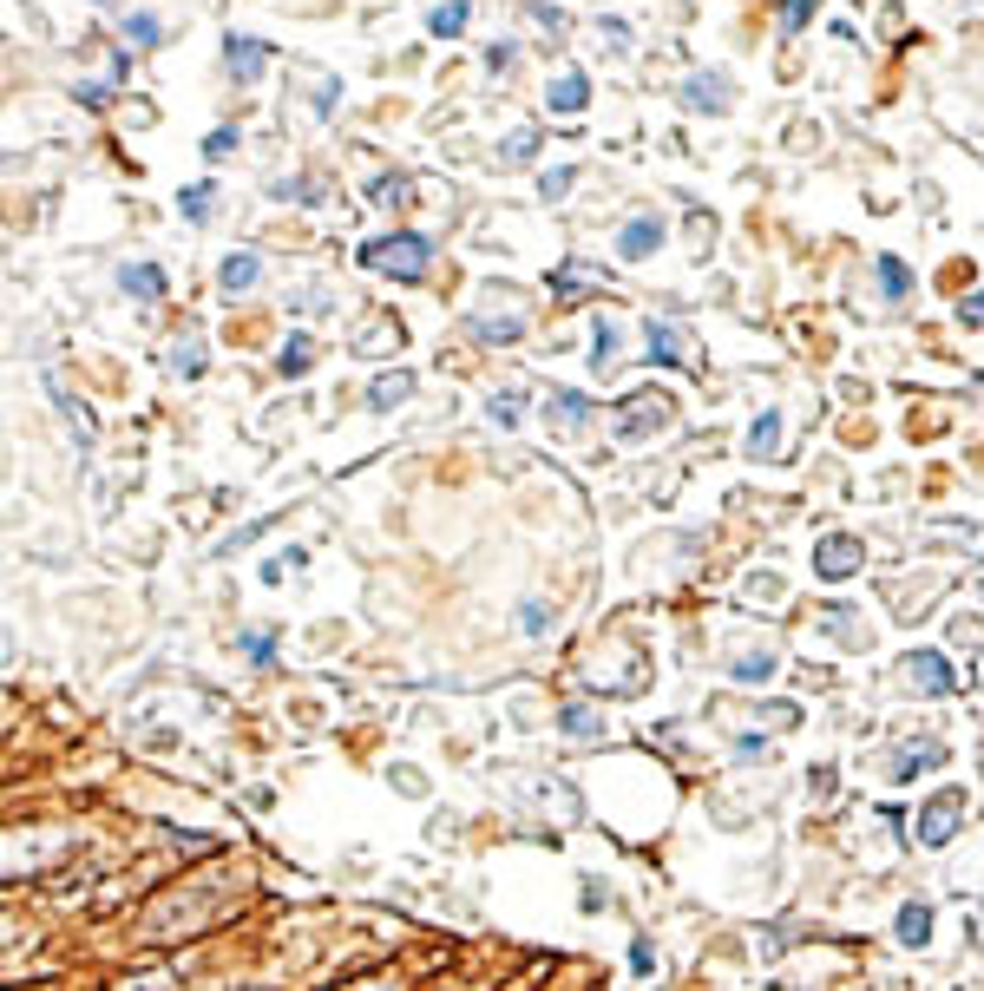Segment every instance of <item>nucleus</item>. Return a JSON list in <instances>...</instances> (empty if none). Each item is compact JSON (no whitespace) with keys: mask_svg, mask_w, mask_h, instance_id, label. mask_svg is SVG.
<instances>
[{"mask_svg":"<svg viewBox=\"0 0 984 991\" xmlns=\"http://www.w3.org/2000/svg\"><path fill=\"white\" fill-rule=\"evenodd\" d=\"M460 329H466L473 348H512V342H525V329H532V296H525L519 283H486V289L466 302Z\"/></svg>","mask_w":984,"mask_h":991,"instance_id":"nucleus-1","label":"nucleus"},{"mask_svg":"<svg viewBox=\"0 0 984 991\" xmlns=\"http://www.w3.org/2000/svg\"><path fill=\"white\" fill-rule=\"evenodd\" d=\"M433 237L427 230H407V223H394V230H381V237H368L361 250H355V263L368 269V276H387V283H427V269H433Z\"/></svg>","mask_w":984,"mask_h":991,"instance_id":"nucleus-2","label":"nucleus"},{"mask_svg":"<svg viewBox=\"0 0 984 991\" xmlns=\"http://www.w3.org/2000/svg\"><path fill=\"white\" fill-rule=\"evenodd\" d=\"M670 420H676V394H670V388H630V394L617 401V414H611V434H617L624 447H644V440H657Z\"/></svg>","mask_w":984,"mask_h":991,"instance_id":"nucleus-3","label":"nucleus"},{"mask_svg":"<svg viewBox=\"0 0 984 991\" xmlns=\"http://www.w3.org/2000/svg\"><path fill=\"white\" fill-rule=\"evenodd\" d=\"M217 59H223V79H230V85H263V72L276 66V46L256 39V33H223V39H217Z\"/></svg>","mask_w":984,"mask_h":991,"instance_id":"nucleus-4","label":"nucleus"},{"mask_svg":"<svg viewBox=\"0 0 984 991\" xmlns=\"http://www.w3.org/2000/svg\"><path fill=\"white\" fill-rule=\"evenodd\" d=\"M676 105L683 112H709V118H722V112H736V79L722 72V66H696V72H683V85H676Z\"/></svg>","mask_w":984,"mask_h":991,"instance_id":"nucleus-5","label":"nucleus"},{"mask_svg":"<svg viewBox=\"0 0 984 991\" xmlns=\"http://www.w3.org/2000/svg\"><path fill=\"white\" fill-rule=\"evenodd\" d=\"M663 243H670L663 210H630V217L617 223V237H611V256H617V263H650Z\"/></svg>","mask_w":984,"mask_h":991,"instance_id":"nucleus-6","label":"nucleus"},{"mask_svg":"<svg viewBox=\"0 0 984 991\" xmlns=\"http://www.w3.org/2000/svg\"><path fill=\"white\" fill-rule=\"evenodd\" d=\"M900 683H906L913 696H952V690H959V664H952L946 650H906V657H900Z\"/></svg>","mask_w":984,"mask_h":991,"instance_id":"nucleus-7","label":"nucleus"},{"mask_svg":"<svg viewBox=\"0 0 984 991\" xmlns=\"http://www.w3.org/2000/svg\"><path fill=\"white\" fill-rule=\"evenodd\" d=\"M965 808H972V802H965V788H939V795L919 808V828H913V834H919V848H946V841L965 828Z\"/></svg>","mask_w":984,"mask_h":991,"instance_id":"nucleus-8","label":"nucleus"},{"mask_svg":"<svg viewBox=\"0 0 984 991\" xmlns=\"http://www.w3.org/2000/svg\"><path fill=\"white\" fill-rule=\"evenodd\" d=\"M860 565H867V539H854V532H827V539H814V572H821L827 585H847Z\"/></svg>","mask_w":984,"mask_h":991,"instance_id":"nucleus-9","label":"nucleus"},{"mask_svg":"<svg viewBox=\"0 0 984 991\" xmlns=\"http://www.w3.org/2000/svg\"><path fill=\"white\" fill-rule=\"evenodd\" d=\"M644 361L650 368H696V355H690V335L676 329V322H644Z\"/></svg>","mask_w":984,"mask_h":991,"instance_id":"nucleus-10","label":"nucleus"},{"mask_svg":"<svg viewBox=\"0 0 984 991\" xmlns=\"http://www.w3.org/2000/svg\"><path fill=\"white\" fill-rule=\"evenodd\" d=\"M598 414H604V407H598L591 394H578V388H552V394H545V427H552V434H584Z\"/></svg>","mask_w":984,"mask_h":991,"instance_id":"nucleus-11","label":"nucleus"},{"mask_svg":"<svg viewBox=\"0 0 984 991\" xmlns=\"http://www.w3.org/2000/svg\"><path fill=\"white\" fill-rule=\"evenodd\" d=\"M584 105H591V72L584 66H558L552 85H545V112L552 118H578Z\"/></svg>","mask_w":984,"mask_h":991,"instance_id":"nucleus-12","label":"nucleus"},{"mask_svg":"<svg viewBox=\"0 0 984 991\" xmlns=\"http://www.w3.org/2000/svg\"><path fill=\"white\" fill-rule=\"evenodd\" d=\"M118 39H125L131 53H158V46L171 39V20H164L158 7H125V20H118Z\"/></svg>","mask_w":984,"mask_h":991,"instance_id":"nucleus-13","label":"nucleus"},{"mask_svg":"<svg viewBox=\"0 0 984 991\" xmlns=\"http://www.w3.org/2000/svg\"><path fill=\"white\" fill-rule=\"evenodd\" d=\"M112 283H118V296H131V302H164V296H171L164 263H118Z\"/></svg>","mask_w":984,"mask_h":991,"instance_id":"nucleus-14","label":"nucleus"},{"mask_svg":"<svg viewBox=\"0 0 984 991\" xmlns=\"http://www.w3.org/2000/svg\"><path fill=\"white\" fill-rule=\"evenodd\" d=\"M46 394H53V407H59L66 434H72L79 447H92V440H99V420H92V407H85V401H72V388H66L59 374H46Z\"/></svg>","mask_w":984,"mask_h":991,"instance_id":"nucleus-15","label":"nucleus"},{"mask_svg":"<svg viewBox=\"0 0 984 991\" xmlns=\"http://www.w3.org/2000/svg\"><path fill=\"white\" fill-rule=\"evenodd\" d=\"M256 283H263V256H256V250H230V256L217 263V289H223L230 302H236V296H250Z\"/></svg>","mask_w":984,"mask_h":991,"instance_id":"nucleus-16","label":"nucleus"},{"mask_svg":"<svg viewBox=\"0 0 984 991\" xmlns=\"http://www.w3.org/2000/svg\"><path fill=\"white\" fill-rule=\"evenodd\" d=\"M946 762H952V749L926 736V742H906V749L893 756V769H887V775H893V782H919L926 769H946Z\"/></svg>","mask_w":984,"mask_h":991,"instance_id":"nucleus-17","label":"nucleus"},{"mask_svg":"<svg viewBox=\"0 0 984 991\" xmlns=\"http://www.w3.org/2000/svg\"><path fill=\"white\" fill-rule=\"evenodd\" d=\"M217 204H223V197H217V177H197V184H184V191H177V217H184L190 230L217 223Z\"/></svg>","mask_w":984,"mask_h":991,"instance_id":"nucleus-18","label":"nucleus"},{"mask_svg":"<svg viewBox=\"0 0 984 991\" xmlns=\"http://www.w3.org/2000/svg\"><path fill=\"white\" fill-rule=\"evenodd\" d=\"M782 434H788V420H782V407H768V414H755V420H749L742 453H749V460H782Z\"/></svg>","mask_w":984,"mask_h":991,"instance_id":"nucleus-19","label":"nucleus"},{"mask_svg":"<svg viewBox=\"0 0 984 991\" xmlns=\"http://www.w3.org/2000/svg\"><path fill=\"white\" fill-rule=\"evenodd\" d=\"M539 151H545V131H539V125H512L506 145L493 151V164H499V171H519V164H532Z\"/></svg>","mask_w":984,"mask_h":991,"instance_id":"nucleus-20","label":"nucleus"},{"mask_svg":"<svg viewBox=\"0 0 984 991\" xmlns=\"http://www.w3.org/2000/svg\"><path fill=\"white\" fill-rule=\"evenodd\" d=\"M269 197H276V204H302V210H322V204H328V191H322L309 171H282V177H269Z\"/></svg>","mask_w":984,"mask_h":991,"instance_id":"nucleus-21","label":"nucleus"},{"mask_svg":"<svg viewBox=\"0 0 984 991\" xmlns=\"http://www.w3.org/2000/svg\"><path fill=\"white\" fill-rule=\"evenodd\" d=\"M617 361H624V329L611 315H598L591 322V374H611Z\"/></svg>","mask_w":984,"mask_h":991,"instance_id":"nucleus-22","label":"nucleus"},{"mask_svg":"<svg viewBox=\"0 0 984 991\" xmlns=\"http://www.w3.org/2000/svg\"><path fill=\"white\" fill-rule=\"evenodd\" d=\"M873 283H880V302H906V296H913V269H906L893 250L873 256Z\"/></svg>","mask_w":984,"mask_h":991,"instance_id":"nucleus-23","label":"nucleus"},{"mask_svg":"<svg viewBox=\"0 0 984 991\" xmlns=\"http://www.w3.org/2000/svg\"><path fill=\"white\" fill-rule=\"evenodd\" d=\"M309 368H315V335H309V329H296V335L276 348V374H282V381H302Z\"/></svg>","mask_w":984,"mask_h":991,"instance_id":"nucleus-24","label":"nucleus"},{"mask_svg":"<svg viewBox=\"0 0 984 991\" xmlns=\"http://www.w3.org/2000/svg\"><path fill=\"white\" fill-rule=\"evenodd\" d=\"M933 926H939V913H933V900H906L900 907V946H933Z\"/></svg>","mask_w":984,"mask_h":991,"instance_id":"nucleus-25","label":"nucleus"},{"mask_svg":"<svg viewBox=\"0 0 984 991\" xmlns=\"http://www.w3.org/2000/svg\"><path fill=\"white\" fill-rule=\"evenodd\" d=\"M407 197H414V177H407V171H374V177H368V204H374V210H401Z\"/></svg>","mask_w":984,"mask_h":991,"instance_id":"nucleus-26","label":"nucleus"},{"mask_svg":"<svg viewBox=\"0 0 984 991\" xmlns=\"http://www.w3.org/2000/svg\"><path fill=\"white\" fill-rule=\"evenodd\" d=\"M558 736H571V742H604V716H598L591 703H565V710H558Z\"/></svg>","mask_w":984,"mask_h":991,"instance_id":"nucleus-27","label":"nucleus"},{"mask_svg":"<svg viewBox=\"0 0 984 991\" xmlns=\"http://www.w3.org/2000/svg\"><path fill=\"white\" fill-rule=\"evenodd\" d=\"M473 26V0H440V7H427V33L433 39H460Z\"/></svg>","mask_w":984,"mask_h":991,"instance_id":"nucleus-28","label":"nucleus"},{"mask_svg":"<svg viewBox=\"0 0 984 991\" xmlns=\"http://www.w3.org/2000/svg\"><path fill=\"white\" fill-rule=\"evenodd\" d=\"M401 401H414V374H407V368H394V374H381V381L368 388V407H374V414H394Z\"/></svg>","mask_w":984,"mask_h":991,"instance_id":"nucleus-29","label":"nucleus"},{"mask_svg":"<svg viewBox=\"0 0 984 991\" xmlns=\"http://www.w3.org/2000/svg\"><path fill=\"white\" fill-rule=\"evenodd\" d=\"M164 361H171V374H184V381H204V368H210V355H204V342H197V335H177Z\"/></svg>","mask_w":984,"mask_h":991,"instance_id":"nucleus-30","label":"nucleus"},{"mask_svg":"<svg viewBox=\"0 0 984 991\" xmlns=\"http://www.w3.org/2000/svg\"><path fill=\"white\" fill-rule=\"evenodd\" d=\"M775 670H782V657H775L768 644H762V650H742V657L729 664V677H736V683H768Z\"/></svg>","mask_w":984,"mask_h":991,"instance_id":"nucleus-31","label":"nucleus"},{"mask_svg":"<svg viewBox=\"0 0 984 991\" xmlns=\"http://www.w3.org/2000/svg\"><path fill=\"white\" fill-rule=\"evenodd\" d=\"M578 177H584V171H578L571 158H565V164H545V171H539V197H545V204H565Z\"/></svg>","mask_w":984,"mask_h":991,"instance_id":"nucleus-32","label":"nucleus"},{"mask_svg":"<svg viewBox=\"0 0 984 991\" xmlns=\"http://www.w3.org/2000/svg\"><path fill=\"white\" fill-rule=\"evenodd\" d=\"M236 151H243V125H210L204 131V164H223Z\"/></svg>","mask_w":984,"mask_h":991,"instance_id":"nucleus-33","label":"nucleus"},{"mask_svg":"<svg viewBox=\"0 0 984 991\" xmlns=\"http://www.w3.org/2000/svg\"><path fill=\"white\" fill-rule=\"evenodd\" d=\"M236 657L256 664V670H269L276 664V631H236Z\"/></svg>","mask_w":984,"mask_h":991,"instance_id":"nucleus-34","label":"nucleus"},{"mask_svg":"<svg viewBox=\"0 0 984 991\" xmlns=\"http://www.w3.org/2000/svg\"><path fill=\"white\" fill-rule=\"evenodd\" d=\"M525 20L545 26V39H565V33H571V13H565L558 0H525Z\"/></svg>","mask_w":984,"mask_h":991,"instance_id":"nucleus-35","label":"nucleus"},{"mask_svg":"<svg viewBox=\"0 0 984 991\" xmlns=\"http://www.w3.org/2000/svg\"><path fill=\"white\" fill-rule=\"evenodd\" d=\"M519 53H525V46H519L512 33H506V39H486V72H493V79H512V72H519Z\"/></svg>","mask_w":984,"mask_h":991,"instance_id":"nucleus-36","label":"nucleus"},{"mask_svg":"<svg viewBox=\"0 0 984 991\" xmlns=\"http://www.w3.org/2000/svg\"><path fill=\"white\" fill-rule=\"evenodd\" d=\"M584 289H591V269H584V263H558V269H552V296H558V302H578Z\"/></svg>","mask_w":984,"mask_h":991,"instance_id":"nucleus-37","label":"nucleus"},{"mask_svg":"<svg viewBox=\"0 0 984 991\" xmlns=\"http://www.w3.org/2000/svg\"><path fill=\"white\" fill-rule=\"evenodd\" d=\"M814 13H821V0H782V7H775V20H782L788 39H801V33L814 26Z\"/></svg>","mask_w":984,"mask_h":991,"instance_id":"nucleus-38","label":"nucleus"},{"mask_svg":"<svg viewBox=\"0 0 984 991\" xmlns=\"http://www.w3.org/2000/svg\"><path fill=\"white\" fill-rule=\"evenodd\" d=\"M72 99H79L85 112H112V99H118V79H79V85H72Z\"/></svg>","mask_w":984,"mask_h":991,"instance_id":"nucleus-39","label":"nucleus"},{"mask_svg":"<svg viewBox=\"0 0 984 991\" xmlns=\"http://www.w3.org/2000/svg\"><path fill=\"white\" fill-rule=\"evenodd\" d=\"M552 624H558V611H552L545 598H525V604H519V631H525V637H552Z\"/></svg>","mask_w":984,"mask_h":991,"instance_id":"nucleus-40","label":"nucleus"},{"mask_svg":"<svg viewBox=\"0 0 984 991\" xmlns=\"http://www.w3.org/2000/svg\"><path fill=\"white\" fill-rule=\"evenodd\" d=\"M486 420H493L499 434H512V427H519V388H499V394L486 401Z\"/></svg>","mask_w":984,"mask_h":991,"instance_id":"nucleus-41","label":"nucleus"},{"mask_svg":"<svg viewBox=\"0 0 984 991\" xmlns=\"http://www.w3.org/2000/svg\"><path fill=\"white\" fill-rule=\"evenodd\" d=\"M598 33H604V46H611V53H630V46H637V33H630V20H624V13H604V20H598Z\"/></svg>","mask_w":984,"mask_h":991,"instance_id":"nucleus-42","label":"nucleus"},{"mask_svg":"<svg viewBox=\"0 0 984 991\" xmlns=\"http://www.w3.org/2000/svg\"><path fill=\"white\" fill-rule=\"evenodd\" d=\"M768 756H775L768 736H736V762H742V769H755V762H768Z\"/></svg>","mask_w":984,"mask_h":991,"instance_id":"nucleus-43","label":"nucleus"},{"mask_svg":"<svg viewBox=\"0 0 984 991\" xmlns=\"http://www.w3.org/2000/svg\"><path fill=\"white\" fill-rule=\"evenodd\" d=\"M105 79H118V85L131 79V46H125V39H118V46L105 53Z\"/></svg>","mask_w":984,"mask_h":991,"instance_id":"nucleus-44","label":"nucleus"},{"mask_svg":"<svg viewBox=\"0 0 984 991\" xmlns=\"http://www.w3.org/2000/svg\"><path fill=\"white\" fill-rule=\"evenodd\" d=\"M341 105V79H315V118H328Z\"/></svg>","mask_w":984,"mask_h":991,"instance_id":"nucleus-45","label":"nucleus"},{"mask_svg":"<svg viewBox=\"0 0 984 991\" xmlns=\"http://www.w3.org/2000/svg\"><path fill=\"white\" fill-rule=\"evenodd\" d=\"M630 972H637V979H650V972H657V946H650V940H637V946H630Z\"/></svg>","mask_w":984,"mask_h":991,"instance_id":"nucleus-46","label":"nucleus"},{"mask_svg":"<svg viewBox=\"0 0 984 991\" xmlns=\"http://www.w3.org/2000/svg\"><path fill=\"white\" fill-rule=\"evenodd\" d=\"M959 322H965V329H984V289H972V296L959 302Z\"/></svg>","mask_w":984,"mask_h":991,"instance_id":"nucleus-47","label":"nucleus"},{"mask_svg":"<svg viewBox=\"0 0 984 991\" xmlns=\"http://www.w3.org/2000/svg\"><path fill=\"white\" fill-rule=\"evenodd\" d=\"M92 7H125V0H92Z\"/></svg>","mask_w":984,"mask_h":991,"instance_id":"nucleus-48","label":"nucleus"}]
</instances>
